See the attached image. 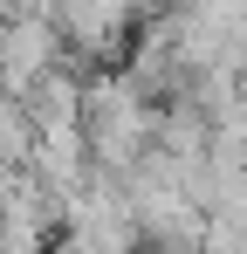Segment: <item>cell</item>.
<instances>
[{"label":"cell","mask_w":247,"mask_h":254,"mask_svg":"<svg viewBox=\"0 0 247 254\" xmlns=\"http://www.w3.org/2000/svg\"><path fill=\"white\" fill-rule=\"evenodd\" d=\"M82 137H89V165L110 172V179H130L144 165L151 137H158V103L130 83L124 69H103L82 83Z\"/></svg>","instance_id":"1"},{"label":"cell","mask_w":247,"mask_h":254,"mask_svg":"<svg viewBox=\"0 0 247 254\" xmlns=\"http://www.w3.org/2000/svg\"><path fill=\"white\" fill-rule=\"evenodd\" d=\"M62 55H69V42H62V28H55V21H41V14L7 21V42H0V89L28 103L35 83H48V76L62 69Z\"/></svg>","instance_id":"2"},{"label":"cell","mask_w":247,"mask_h":254,"mask_svg":"<svg viewBox=\"0 0 247 254\" xmlns=\"http://www.w3.org/2000/svg\"><path fill=\"white\" fill-rule=\"evenodd\" d=\"M82 83H89V76H76V69H55L48 83H35L28 117H35L41 137H48V130H82Z\"/></svg>","instance_id":"3"},{"label":"cell","mask_w":247,"mask_h":254,"mask_svg":"<svg viewBox=\"0 0 247 254\" xmlns=\"http://www.w3.org/2000/svg\"><path fill=\"white\" fill-rule=\"evenodd\" d=\"M35 151H41V130L28 117V103L0 89V179H21V172L35 165Z\"/></svg>","instance_id":"4"},{"label":"cell","mask_w":247,"mask_h":254,"mask_svg":"<svg viewBox=\"0 0 247 254\" xmlns=\"http://www.w3.org/2000/svg\"><path fill=\"white\" fill-rule=\"evenodd\" d=\"M0 42H7V21H0Z\"/></svg>","instance_id":"5"}]
</instances>
